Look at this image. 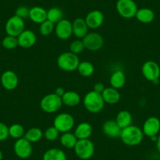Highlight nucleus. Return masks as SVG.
Listing matches in <instances>:
<instances>
[{
	"label": "nucleus",
	"instance_id": "f3484780",
	"mask_svg": "<svg viewBox=\"0 0 160 160\" xmlns=\"http://www.w3.org/2000/svg\"><path fill=\"white\" fill-rule=\"evenodd\" d=\"M102 131L108 138H117L120 137L122 128L118 125L115 120L109 119L103 123Z\"/></svg>",
	"mask_w": 160,
	"mask_h": 160
},
{
	"label": "nucleus",
	"instance_id": "2f4dec72",
	"mask_svg": "<svg viewBox=\"0 0 160 160\" xmlns=\"http://www.w3.org/2000/svg\"><path fill=\"white\" fill-rule=\"evenodd\" d=\"M2 47L5 49L9 50H13L18 47V37L10 36V35H7L4 37L2 41Z\"/></svg>",
	"mask_w": 160,
	"mask_h": 160
},
{
	"label": "nucleus",
	"instance_id": "6e6552de",
	"mask_svg": "<svg viewBox=\"0 0 160 160\" xmlns=\"http://www.w3.org/2000/svg\"><path fill=\"white\" fill-rule=\"evenodd\" d=\"M82 40L85 49L89 51H98L104 46V38L98 32H88Z\"/></svg>",
	"mask_w": 160,
	"mask_h": 160
},
{
	"label": "nucleus",
	"instance_id": "2eb2a0df",
	"mask_svg": "<svg viewBox=\"0 0 160 160\" xmlns=\"http://www.w3.org/2000/svg\"><path fill=\"white\" fill-rule=\"evenodd\" d=\"M37 40L36 35L32 30L24 29L18 36V46L23 49H29L33 47Z\"/></svg>",
	"mask_w": 160,
	"mask_h": 160
},
{
	"label": "nucleus",
	"instance_id": "ea45409f",
	"mask_svg": "<svg viewBox=\"0 0 160 160\" xmlns=\"http://www.w3.org/2000/svg\"><path fill=\"white\" fill-rule=\"evenodd\" d=\"M155 144H156L157 151H158V153L160 154V134L158 135V138H157V141H156V142H155Z\"/></svg>",
	"mask_w": 160,
	"mask_h": 160
},
{
	"label": "nucleus",
	"instance_id": "4be33fe9",
	"mask_svg": "<svg viewBox=\"0 0 160 160\" xmlns=\"http://www.w3.org/2000/svg\"><path fill=\"white\" fill-rule=\"evenodd\" d=\"M61 100L64 105L72 108L79 104L81 101V97L77 92L68 90V91H65L64 94L61 98Z\"/></svg>",
	"mask_w": 160,
	"mask_h": 160
},
{
	"label": "nucleus",
	"instance_id": "f8f14e48",
	"mask_svg": "<svg viewBox=\"0 0 160 160\" xmlns=\"http://www.w3.org/2000/svg\"><path fill=\"white\" fill-rule=\"evenodd\" d=\"M144 135L152 138L158 134L160 131V120L155 116H151L144 121L142 127Z\"/></svg>",
	"mask_w": 160,
	"mask_h": 160
},
{
	"label": "nucleus",
	"instance_id": "72a5a7b5",
	"mask_svg": "<svg viewBox=\"0 0 160 160\" xmlns=\"http://www.w3.org/2000/svg\"><path fill=\"white\" fill-rule=\"evenodd\" d=\"M69 49H70V52L78 55L85 50V46H84L82 39L77 38V39L74 40L71 42L70 46H69Z\"/></svg>",
	"mask_w": 160,
	"mask_h": 160
},
{
	"label": "nucleus",
	"instance_id": "6ab92c4d",
	"mask_svg": "<svg viewBox=\"0 0 160 160\" xmlns=\"http://www.w3.org/2000/svg\"><path fill=\"white\" fill-rule=\"evenodd\" d=\"M74 133H75V137L78 138V140L90 139L92 133H93V127L89 122H80L75 127Z\"/></svg>",
	"mask_w": 160,
	"mask_h": 160
},
{
	"label": "nucleus",
	"instance_id": "473e14b6",
	"mask_svg": "<svg viewBox=\"0 0 160 160\" xmlns=\"http://www.w3.org/2000/svg\"><path fill=\"white\" fill-rule=\"evenodd\" d=\"M55 24L47 20L39 24V33L42 36H48L54 31Z\"/></svg>",
	"mask_w": 160,
	"mask_h": 160
},
{
	"label": "nucleus",
	"instance_id": "7ed1b4c3",
	"mask_svg": "<svg viewBox=\"0 0 160 160\" xmlns=\"http://www.w3.org/2000/svg\"><path fill=\"white\" fill-rule=\"evenodd\" d=\"M79 62V58L78 55L70 51L61 53L57 60L58 68L64 72H68L76 71Z\"/></svg>",
	"mask_w": 160,
	"mask_h": 160
},
{
	"label": "nucleus",
	"instance_id": "412c9836",
	"mask_svg": "<svg viewBox=\"0 0 160 160\" xmlns=\"http://www.w3.org/2000/svg\"><path fill=\"white\" fill-rule=\"evenodd\" d=\"M29 18L35 24H42L47 20V10L41 7H33L30 9Z\"/></svg>",
	"mask_w": 160,
	"mask_h": 160
},
{
	"label": "nucleus",
	"instance_id": "58836bf2",
	"mask_svg": "<svg viewBox=\"0 0 160 160\" xmlns=\"http://www.w3.org/2000/svg\"><path fill=\"white\" fill-rule=\"evenodd\" d=\"M64 93H65V90L61 87H58V88L55 90V92H54V93H56L58 96L61 97V98H62V96L64 94Z\"/></svg>",
	"mask_w": 160,
	"mask_h": 160
},
{
	"label": "nucleus",
	"instance_id": "393cba45",
	"mask_svg": "<svg viewBox=\"0 0 160 160\" xmlns=\"http://www.w3.org/2000/svg\"><path fill=\"white\" fill-rule=\"evenodd\" d=\"M155 13L149 8L138 9L135 18L139 22L142 24H150L155 19Z\"/></svg>",
	"mask_w": 160,
	"mask_h": 160
},
{
	"label": "nucleus",
	"instance_id": "20e7f679",
	"mask_svg": "<svg viewBox=\"0 0 160 160\" xmlns=\"http://www.w3.org/2000/svg\"><path fill=\"white\" fill-rule=\"evenodd\" d=\"M39 105L44 112L53 114L61 108L63 103L61 97L58 96L56 93H52L45 95L40 101Z\"/></svg>",
	"mask_w": 160,
	"mask_h": 160
},
{
	"label": "nucleus",
	"instance_id": "dca6fc26",
	"mask_svg": "<svg viewBox=\"0 0 160 160\" xmlns=\"http://www.w3.org/2000/svg\"><path fill=\"white\" fill-rule=\"evenodd\" d=\"M87 26L90 29H97L101 27L104 21V13L98 10L89 12L85 18Z\"/></svg>",
	"mask_w": 160,
	"mask_h": 160
},
{
	"label": "nucleus",
	"instance_id": "b1692460",
	"mask_svg": "<svg viewBox=\"0 0 160 160\" xmlns=\"http://www.w3.org/2000/svg\"><path fill=\"white\" fill-rule=\"evenodd\" d=\"M42 160H68L65 152L58 148H52L44 152Z\"/></svg>",
	"mask_w": 160,
	"mask_h": 160
},
{
	"label": "nucleus",
	"instance_id": "f257e3e1",
	"mask_svg": "<svg viewBox=\"0 0 160 160\" xmlns=\"http://www.w3.org/2000/svg\"><path fill=\"white\" fill-rule=\"evenodd\" d=\"M144 136L142 129L137 126L130 125L126 128L122 129L119 138L124 144L133 147L142 142Z\"/></svg>",
	"mask_w": 160,
	"mask_h": 160
},
{
	"label": "nucleus",
	"instance_id": "c85d7f7f",
	"mask_svg": "<svg viewBox=\"0 0 160 160\" xmlns=\"http://www.w3.org/2000/svg\"><path fill=\"white\" fill-rule=\"evenodd\" d=\"M64 19V12L59 7H51L47 10V20L53 24H58Z\"/></svg>",
	"mask_w": 160,
	"mask_h": 160
},
{
	"label": "nucleus",
	"instance_id": "9d476101",
	"mask_svg": "<svg viewBox=\"0 0 160 160\" xmlns=\"http://www.w3.org/2000/svg\"><path fill=\"white\" fill-rule=\"evenodd\" d=\"M141 72L146 79L155 82L160 77V67L155 61H148L143 64Z\"/></svg>",
	"mask_w": 160,
	"mask_h": 160
},
{
	"label": "nucleus",
	"instance_id": "4c0bfd02",
	"mask_svg": "<svg viewBox=\"0 0 160 160\" xmlns=\"http://www.w3.org/2000/svg\"><path fill=\"white\" fill-rule=\"evenodd\" d=\"M105 88L106 87H104V85L102 83V82H97V83L94 85V87H93V90H94V91L97 92V93H102V92L104 91Z\"/></svg>",
	"mask_w": 160,
	"mask_h": 160
},
{
	"label": "nucleus",
	"instance_id": "aec40b11",
	"mask_svg": "<svg viewBox=\"0 0 160 160\" xmlns=\"http://www.w3.org/2000/svg\"><path fill=\"white\" fill-rule=\"evenodd\" d=\"M103 100L105 104H115L120 101L121 95L118 92V90L113 87H106L104 91L101 93Z\"/></svg>",
	"mask_w": 160,
	"mask_h": 160
},
{
	"label": "nucleus",
	"instance_id": "f704fd0d",
	"mask_svg": "<svg viewBox=\"0 0 160 160\" xmlns=\"http://www.w3.org/2000/svg\"><path fill=\"white\" fill-rule=\"evenodd\" d=\"M60 136V132L55 127H50L43 133V137L49 141H56Z\"/></svg>",
	"mask_w": 160,
	"mask_h": 160
},
{
	"label": "nucleus",
	"instance_id": "e433bc0d",
	"mask_svg": "<svg viewBox=\"0 0 160 160\" xmlns=\"http://www.w3.org/2000/svg\"><path fill=\"white\" fill-rule=\"evenodd\" d=\"M9 137V127L4 122H0V141H6Z\"/></svg>",
	"mask_w": 160,
	"mask_h": 160
},
{
	"label": "nucleus",
	"instance_id": "9b49d317",
	"mask_svg": "<svg viewBox=\"0 0 160 160\" xmlns=\"http://www.w3.org/2000/svg\"><path fill=\"white\" fill-rule=\"evenodd\" d=\"M32 145L30 141L24 138L16 140L13 144V151L18 158L26 159L32 154Z\"/></svg>",
	"mask_w": 160,
	"mask_h": 160
},
{
	"label": "nucleus",
	"instance_id": "4468645a",
	"mask_svg": "<svg viewBox=\"0 0 160 160\" xmlns=\"http://www.w3.org/2000/svg\"><path fill=\"white\" fill-rule=\"evenodd\" d=\"M1 84L2 87L7 90H13L18 87L19 83V78L18 75L13 71H5L1 75Z\"/></svg>",
	"mask_w": 160,
	"mask_h": 160
},
{
	"label": "nucleus",
	"instance_id": "5701e85b",
	"mask_svg": "<svg viewBox=\"0 0 160 160\" xmlns=\"http://www.w3.org/2000/svg\"><path fill=\"white\" fill-rule=\"evenodd\" d=\"M126 75L122 70H116L112 74L110 77V85L113 88L119 90L122 88L126 83Z\"/></svg>",
	"mask_w": 160,
	"mask_h": 160
},
{
	"label": "nucleus",
	"instance_id": "7c9ffc66",
	"mask_svg": "<svg viewBox=\"0 0 160 160\" xmlns=\"http://www.w3.org/2000/svg\"><path fill=\"white\" fill-rule=\"evenodd\" d=\"M25 132L24 127L21 124L14 123L9 127V135L13 139L18 140L24 138Z\"/></svg>",
	"mask_w": 160,
	"mask_h": 160
},
{
	"label": "nucleus",
	"instance_id": "c756f323",
	"mask_svg": "<svg viewBox=\"0 0 160 160\" xmlns=\"http://www.w3.org/2000/svg\"><path fill=\"white\" fill-rule=\"evenodd\" d=\"M77 71L78 72L80 75L83 77H90L94 72V66L90 61H81L78 64Z\"/></svg>",
	"mask_w": 160,
	"mask_h": 160
},
{
	"label": "nucleus",
	"instance_id": "a19ab883",
	"mask_svg": "<svg viewBox=\"0 0 160 160\" xmlns=\"http://www.w3.org/2000/svg\"><path fill=\"white\" fill-rule=\"evenodd\" d=\"M2 158H3V155H2V151L0 150V160H2Z\"/></svg>",
	"mask_w": 160,
	"mask_h": 160
},
{
	"label": "nucleus",
	"instance_id": "ddd939ff",
	"mask_svg": "<svg viewBox=\"0 0 160 160\" xmlns=\"http://www.w3.org/2000/svg\"><path fill=\"white\" fill-rule=\"evenodd\" d=\"M57 37L61 40L68 39L72 34V23L68 19H62L55 24L54 29Z\"/></svg>",
	"mask_w": 160,
	"mask_h": 160
},
{
	"label": "nucleus",
	"instance_id": "cd10ccee",
	"mask_svg": "<svg viewBox=\"0 0 160 160\" xmlns=\"http://www.w3.org/2000/svg\"><path fill=\"white\" fill-rule=\"evenodd\" d=\"M43 137V132L38 127H32L25 132L24 138L31 143H36Z\"/></svg>",
	"mask_w": 160,
	"mask_h": 160
},
{
	"label": "nucleus",
	"instance_id": "bb28decb",
	"mask_svg": "<svg viewBox=\"0 0 160 160\" xmlns=\"http://www.w3.org/2000/svg\"><path fill=\"white\" fill-rule=\"evenodd\" d=\"M78 141V138L75 137V133L71 132L63 133L60 138V143L64 148L68 149L74 148Z\"/></svg>",
	"mask_w": 160,
	"mask_h": 160
},
{
	"label": "nucleus",
	"instance_id": "39448f33",
	"mask_svg": "<svg viewBox=\"0 0 160 160\" xmlns=\"http://www.w3.org/2000/svg\"><path fill=\"white\" fill-rule=\"evenodd\" d=\"M74 151L78 158L88 160L93 156L95 152L94 144L90 139L78 140Z\"/></svg>",
	"mask_w": 160,
	"mask_h": 160
},
{
	"label": "nucleus",
	"instance_id": "0eeeda50",
	"mask_svg": "<svg viewBox=\"0 0 160 160\" xmlns=\"http://www.w3.org/2000/svg\"><path fill=\"white\" fill-rule=\"evenodd\" d=\"M74 126L75 118L69 113H60L53 119V127H56L61 133L70 132L73 129Z\"/></svg>",
	"mask_w": 160,
	"mask_h": 160
},
{
	"label": "nucleus",
	"instance_id": "c9c22d12",
	"mask_svg": "<svg viewBox=\"0 0 160 160\" xmlns=\"http://www.w3.org/2000/svg\"><path fill=\"white\" fill-rule=\"evenodd\" d=\"M29 12H30V9L28 7L26 6H21L15 11V15L19 17L21 19L25 20L29 18Z\"/></svg>",
	"mask_w": 160,
	"mask_h": 160
},
{
	"label": "nucleus",
	"instance_id": "a878e982",
	"mask_svg": "<svg viewBox=\"0 0 160 160\" xmlns=\"http://www.w3.org/2000/svg\"><path fill=\"white\" fill-rule=\"evenodd\" d=\"M115 121L118 123L122 129L126 128V127H129V126L132 125L133 122V117H132L131 113L129 111L122 110L120 111L116 115L115 118Z\"/></svg>",
	"mask_w": 160,
	"mask_h": 160
},
{
	"label": "nucleus",
	"instance_id": "a211bd4d",
	"mask_svg": "<svg viewBox=\"0 0 160 160\" xmlns=\"http://www.w3.org/2000/svg\"><path fill=\"white\" fill-rule=\"evenodd\" d=\"M72 23V34L78 39H82L89 32V27L87 26L85 19L81 18H75Z\"/></svg>",
	"mask_w": 160,
	"mask_h": 160
},
{
	"label": "nucleus",
	"instance_id": "423d86ee",
	"mask_svg": "<svg viewBox=\"0 0 160 160\" xmlns=\"http://www.w3.org/2000/svg\"><path fill=\"white\" fill-rule=\"evenodd\" d=\"M115 8L120 17L124 19H131L135 18L138 10V5L133 0H118Z\"/></svg>",
	"mask_w": 160,
	"mask_h": 160
},
{
	"label": "nucleus",
	"instance_id": "f03ea898",
	"mask_svg": "<svg viewBox=\"0 0 160 160\" xmlns=\"http://www.w3.org/2000/svg\"><path fill=\"white\" fill-rule=\"evenodd\" d=\"M104 100L101 93H97L94 90L88 92L83 98V105L90 113H99L104 107Z\"/></svg>",
	"mask_w": 160,
	"mask_h": 160
},
{
	"label": "nucleus",
	"instance_id": "1a4fd4ad",
	"mask_svg": "<svg viewBox=\"0 0 160 160\" xmlns=\"http://www.w3.org/2000/svg\"><path fill=\"white\" fill-rule=\"evenodd\" d=\"M24 20L13 15L7 20L5 25V31L7 35L18 37L24 30Z\"/></svg>",
	"mask_w": 160,
	"mask_h": 160
}]
</instances>
